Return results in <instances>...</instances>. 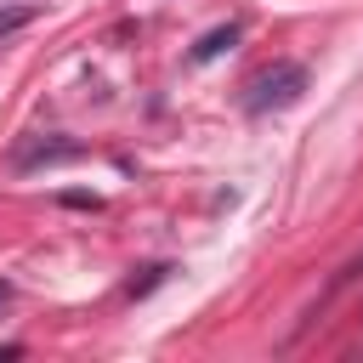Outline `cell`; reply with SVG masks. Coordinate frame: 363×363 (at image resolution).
I'll return each mask as SVG.
<instances>
[{
	"instance_id": "1",
	"label": "cell",
	"mask_w": 363,
	"mask_h": 363,
	"mask_svg": "<svg viewBox=\"0 0 363 363\" xmlns=\"http://www.w3.org/2000/svg\"><path fill=\"white\" fill-rule=\"evenodd\" d=\"M340 301H357V318H363V255L352 261V267H340V278L323 289V301L306 312V323H301V335H312V329H323L329 323V312L340 306Z\"/></svg>"
},
{
	"instance_id": "2",
	"label": "cell",
	"mask_w": 363,
	"mask_h": 363,
	"mask_svg": "<svg viewBox=\"0 0 363 363\" xmlns=\"http://www.w3.org/2000/svg\"><path fill=\"white\" fill-rule=\"evenodd\" d=\"M301 85H306V74L301 68H272V74H261L250 91V113H267V108H289L295 96H301Z\"/></svg>"
},
{
	"instance_id": "3",
	"label": "cell",
	"mask_w": 363,
	"mask_h": 363,
	"mask_svg": "<svg viewBox=\"0 0 363 363\" xmlns=\"http://www.w3.org/2000/svg\"><path fill=\"white\" fill-rule=\"evenodd\" d=\"M233 40H238V23H227V28H216V34H204V40H199V51H193V57H199V62H204V57H216V51H221V45H233Z\"/></svg>"
},
{
	"instance_id": "4",
	"label": "cell",
	"mask_w": 363,
	"mask_h": 363,
	"mask_svg": "<svg viewBox=\"0 0 363 363\" xmlns=\"http://www.w3.org/2000/svg\"><path fill=\"white\" fill-rule=\"evenodd\" d=\"M28 23V11H0V34H11V28H23Z\"/></svg>"
},
{
	"instance_id": "5",
	"label": "cell",
	"mask_w": 363,
	"mask_h": 363,
	"mask_svg": "<svg viewBox=\"0 0 363 363\" xmlns=\"http://www.w3.org/2000/svg\"><path fill=\"white\" fill-rule=\"evenodd\" d=\"M0 301H6V284H0Z\"/></svg>"
}]
</instances>
